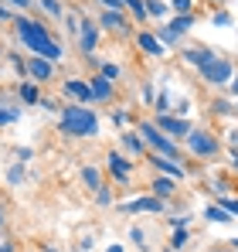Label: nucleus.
Returning <instances> with one entry per match:
<instances>
[{
    "label": "nucleus",
    "mask_w": 238,
    "mask_h": 252,
    "mask_svg": "<svg viewBox=\"0 0 238 252\" xmlns=\"http://www.w3.org/2000/svg\"><path fill=\"white\" fill-rule=\"evenodd\" d=\"M14 24H17V38L24 41V48H28L31 55H41V58H48V62H61V58H65L61 44L48 34L44 24L28 21V17H14Z\"/></svg>",
    "instance_id": "obj_1"
},
{
    "label": "nucleus",
    "mask_w": 238,
    "mask_h": 252,
    "mask_svg": "<svg viewBox=\"0 0 238 252\" xmlns=\"http://www.w3.org/2000/svg\"><path fill=\"white\" fill-rule=\"evenodd\" d=\"M61 133H68V136H95L99 133V120L82 102L79 106H65L61 109Z\"/></svg>",
    "instance_id": "obj_2"
},
{
    "label": "nucleus",
    "mask_w": 238,
    "mask_h": 252,
    "mask_svg": "<svg viewBox=\"0 0 238 252\" xmlns=\"http://www.w3.org/2000/svg\"><path fill=\"white\" fill-rule=\"evenodd\" d=\"M136 133H140V136H143V140H147V143H150L157 154L180 160V157H177V143H174V140H170V136H167V133H163L157 123H140V129H136Z\"/></svg>",
    "instance_id": "obj_3"
},
{
    "label": "nucleus",
    "mask_w": 238,
    "mask_h": 252,
    "mask_svg": "<svg viewBox=\"0 0 238 252\" xmlns=\"http://www.w3.org/2000/svg\"><path fill=\"white\" fill-rule=\"evenodd\" d=\"M201 79L208 85H228L235 79V65L228 58H211L208 65H201Z\"/></svg>",
    "instance_id": "obj_4"
},
{
    "label": "nucleus",
    "mask_w": 238,
    "mask_h": 252,
    "mask_svg": "<svg viewBox=\"0 0 238 252\" xmlns=\"http://www.w3.org/2000/svg\"><path fill=\"white\" fill-rule=\"evenodd\" d=\"M184 140H187V150L198 154V157H214V154H218V140H214L208 129H191Z\"/></svg>",
    "instance_id": "obj_5"
},
{
    "label": "nucleus",
    "mask_w": 238,
    "mask_h": 252,
    "mask_svg": "<svg viewBox=\"0 0 238 252\" xmlns=\"http://www.w3.org/2000/svg\"><path fill=\"white\" fill-rule=\"evenodd\" d=\"M95 44H99V24L82 21V24H79V48H82V55H89V58H92Z\"/></svg>",
    "instance_id": "obj_6"
},
{
    "label": "nucleus",
    "mask_w": 238,
    "mask_h": 252,
    "mask_svg": "<svg viewBox=\"0 0 238 252\" xmlns=\"http://www.w3.org/2000/svg\"><path fill=\"white\" fill-rule=\"evenodd\" d=\"M28 75H31L34 82H48V79L55 75V62H48V58H41V55H31V62H28Z\"/></svg>",
    "instance_id": "obj_7"
},
{
    "label": "nucleus",
    "mask_w": 238,
    "mask_h": 252,
    "mask_svg": "<svg viewBox=\"0 0 238 252\" xmlns=\"http://www.w3.org/2000/svg\"><path fill=\"white\" fill-rule=\"evenodd\" d=\"M150 164H157V167L163 170L167 177H174V181H184V177H187V170L180 167V160H174V157H163V154H153V157H150Z\"/></svg>",
    "instance_id": "obj_8"
},
{
    "label": "nucleus",
    "mask_w": 238,
    "mask_h": 252,
    "mask_svg": "<svg viewBox=\"0 0 238 252\" xmlns=\"http://www.w3.org/2000/svg\"><path fill=\"white\" fill-rule=\"evenodd\" d=\"M99 24H102L106 31H113V34H129V24H126V17H122V10H102V17H99Z\"/></svg>",
    "instance_id": "obj_9"
},
{
    "label": "nucleus",
    "mask_w": 238,
    "mask_h": 252,
    "mask_svg": "<svg viewBox=\"0 0 238 252\" xmlns=\"http://www.w3.org/2000/svg\"><path fill=\"white\" fill-rule=\"evenodd\" d=\"M157 123H160V129H163L167 136H187V133H191V123H187V120H174L170 113H160Z\"/></svg>",
    "instance_id": "obj_10"
},
{
    "label": "nucleus",
    "mask_w": 238,
    "mask_h": 252,
    "mask_svg": "<svg viewBox=\"0 0 238 252\" xmlns=\"http://www.w3.org/2000/svg\"><path fill=\"white\" fill-rule=\"evenodd\" d=\"M119 211L133 215V211H163V198H133L126 205H119Z\"/></svg>",
    "instance_id": "obj_11"
},
{
    "label": "nucleus",
    "mask_w": 238,
    "mask_h": 252,
    "mask_svg": "<svg viewBox=\"0 0 238 252\" xmlns=\"http://www.w3.org/2000/svg\"><path fill=\"white\" fill-rule=\"evenodd\" d=\"M89 89H92V102H106V99L113 95V79H106V75H95V79L89 82Z\"/></svg>",
    "instance_id": "obj_12"
},
{
    "label": "nucleus",
    "mask_w": 238,
    "mask_h": 252,
    "mask_svg": "<svg viewBox=\"0 0 238 252\" xmlns=\"http://www.w3.org/2000/svg\"><path fill=\"white\" fill-rule=\"evenodd\" d=\"M65 92H68L75 102H92V89H89V82H82V79H68V82H65Z\"/></svg>",
    "instance_id": "obj_13"
},
{
    "label": "nucleus",
    "mask_w": 238,
    "mask_h": 252,
    "mask_svg": "<svg viewBox=\"0 0 238 252\" xmlns=\"http://www.w3.org/2000/svg\"><path fill=\"white\" fill-rule=\"evenodd\" d=\"M136 44H140L147 55H163V41H160L157 34H147V31H140V34H136Z\"/></svg>",
    "instance_id": "obj_14"
},
{
    "label": "nucleus",
    "mask_w": 238,
    "mask_h": 252,
    "mask_svg": "<svg viewBox=\"0 0 238 252\" xmlns=\"http://www.w3.org/2000/svg\"><path fill=\"white\" fill-rule=\"evenodd\" d=\"M211 58H214V51H211V48H187V51H184V62H187V65H208V62H211Z\"/></svg>",
    "instance_id": "obj_15"
},
{
    "label": "nucleus",
    "mask_w": 238,
    "mask_h": 252,
    "mask_svg": "<svg viewBox=\"0 0 238 252\" xmlns=\"http://www.w3.org/2000/svg\"><path fill=\"white\" fill-rule=\"evenodd\" d=\"M109 174L119 177V181H126V177H129V160H126V157H119L116 150L109 154Z\"/></svg>",
    "instance_id": "obj_16"
},
{
    "label": "nucleus",
    "mask_w": 238,
    "mask_h": 252,
    "mask_svg": "<svg viewBox=\"0 0 238 252\" xmlns=\"http://www.w3.org/2000/svg\"><path fill=\"white\" fill-rule=\"evenodd\" d=\"M17 120H21V109H17V102H7V99H0V126L17 123Z\"/></svg>",
    "instance_id": "obj_17"
},
{
    "label": "nucleus",
    "mask_w": 238,
    "mask_h": 252,
    "mask_svg": "<svg viewBox=\"0 0 238 252\" xmlns=\"http://www.w3.org/2000/svg\"><path fill=\"white\" fill-rule=\"evenodd\" d=\"M167 28H170V31H174V34L180 38V34H187V31L194 28V17H191V14H177V17H174V21H170Z\"/></svg>",
    "instance_id": "obj_18"
},
{
    "label": "nucleus",
    "mask_w": 238,
    "mask_h": 252,
    "mask_svg": "<svg viewBox=\"0 0 238 252\" xmlns=\"http://www.w3.org/2000/svg\"><path fill=\"white\" fill-rule=\"evenodd\" d=\"M153 194L157 198H170L174 194V177H157L153 181Z\"/></svg>",
    "instance_id": "obj_19"
},
{
    "label": "nucleus",
    "mask_w": 238,
    "mask_h": 252,
    "mask_svg": "<svg viewBox=\"0 0 238 252\" xmlns=\"http://www.w3.org/2000/svg\"><path fill=\"white\" fill-rule=\"evenodd\" d=\"M82 181H85L92 191H99V188H102V174H99L95 167H82Z\"/></svg>",
    "instance_id": "obj_20"
},
{
    "label": "nucleus",
    "mask_w": 238,
    "mask_h": 252,
    "mask_svg": "<svg viewBox=\"0 0 238 252\" xmlns=\"http://www.w3.org/2000/svg\"><path fill=\"white\" fill-rule=\"evenodd\" d=\"M21 99H24L28 106H34V102H38V85H34V82H24V85H21Z\"/></svg>",
    "instance_id": "obj_21"
},
{
    "label": "nucleus",
    "mask_w": 238,
    "mask_h": 252,
    "mask_svg": "<svg viewBox=\"0 0 238 252\" xmlns=\"http://www.w3.org/2000/svg\"><path fill=\"white\" fill-rule=\"evenodd\" d=\"M170 10V3H163V0H147V14L150 17H163Z\"/></svg>",
    "instance_id": "obj_22"
},
{
    "label": "nucleus",
    "mask_w": 238,
    "mask_h": 252,
    "mask_svg": "<svg viewBox=\"0 0 238 252\" xmlns=\"http://www.w3.org/2000/svg\"><path fill=\"white\" fill-rule=\"evenodd\" d=\"M204 218H208V221H218V225H221V221H228V211L221 208V205H211V208L204 211Z\"/></svg>",
    "instance_id": "obj_23"
},
{
    "label": "nucleus",
    "mask_w": 238,
    "mask_h": 252,
    "mask_svg": "<svg viewBox=\"0 0 238 252\" xmlns=\"http://www.w3.org/2000/svg\"><path fill=\"white\" fill-rule=\"evenodd\" d=\"M122 143H126V150H133V154H140V150H143L140 133H122Z\"/></svg>",
    "instance_id": "obj_24"
},
{
    "label": "nucleus",
    "mask_w": 238,
    "mask_h": 252,
    "mask_svg": "<svg viewBox=\"0 0 238 252\" xmlns=\"http://www.w3.org/2000/svg\"><path fill=\"white\" fill-rule=\"evenodd\" d=\"M126 7L133 10L136 21H147V0H126Z\"/></svg>",
    "instance_id": "obj_25"
},
{
    "label": "nucleus",
    "mask_w": 238,
    "mask_h": 252,
    "mask_svg": "<svg viewBox=\"0 0 238 252\" xmlns=\"http://www.w3.org/2000/svg\"><path fill=\"white\" fill-rule=\"evenodd\" d=\"M38 3L48 10V14H51V17H65V7H61L58 0H38Z\"/></svg>",
    "instance_id": "obj_26"
},
{
    "label": "nucleus",
    "mask_w": 238,
    "mask_h": 252,
    "mask_svg": "<svg viewBox=\"0 0 238 252\" xmlns=\"http://www.w3.org/2000/svg\"><path fill=\"white\" fill-rule=\"evenodd\" d=\"M218 205L228 211V215H238V198H228V194H221V198H218Z\"/></svg>",
    "instance_id": "obj_27"
},
{
    "label": "nucleus",
    "mask_w": 238,
    "mask_h": 252,
    "mask_svg": "<svg viewBox=\"0 0 238 252\" xmlns=\"http://www.w3.org/2000/svg\"><path fill=\"white\" fill-rule=\"evenodd\" d=\"M191 3L194 0H170V10L174 14H191Z\"/></svg>",
    "instance_id": "obj_28"
},
{
    "label": "nucleus",
    "mask_w": 238,
    "mask_h": 252,
    "mask_svg": "<svg viewBox=\"0 0 238 252\" xmlns=\"http://www.w3.org/2000/svg\"><path fill=\"white\" fill-rule=\"evenodd\" d=\"M157 38H160L163 44H177V41H180V38H177V34H174L170 28H160V31H157Z\"/></svg>",
    "instance_id": "obj_29"
},
{
    "label": "nucleus",
    "mask_w": 238,
    "mask_h": 252,
    "mask_svg": "<svg viewBox=\"0 0 238 252\" xmlns=\"http://www.w3.org/2000/svg\"><path fill=\"white\" fill-rule=\"evenodd\" d=\"M211 21H214L218 28H232V14H225V10H218V14H214Z\"/></svg>",
    "instance_id": "obj_30"
},
{
    "label": "nucleus",
    "mask_w": 238,
    "mask_h": 252,
    "mask_svg": "<svg viewBox=\"0 0 238 252\" xmlns=\"http://www.w3.org/2000/svg\"><path fill=\"white\" fill-rule=\"evenodd\" d=\"M184 242H187V228H177V232H174V242H170V246H174V249H180Z\"/></svg>",
    "instance_id": "obj_31"
},
{
    "label": "nucleus",
    "mask_w": 238,
    "mask_h": 252,
    "mask_svg": "<svg viewBox=\"0 0 238 252\" xmlns=\"http://www.w3.org/2000/svg\"><path fill=\"white\" fill-rule=\"evenodd\" d=\"M7 181H10V184H21V181H24V167H14L7 174Z\"/></svg>",
    "instance_id": "obj_32"
},
{
    "label": "nucleus",
    "mask_w": 238,
    "mask_h": 252,
    "mask_svg": "<svg viewBox=\"0 0 238 252\" xmlns=\"http://www.w3.org/2000/svg\"><path fill=\"white\" fill-rule=\"evenodd\" d=\"M99 3H102L106 10H122V7H126V0H99Z\"/></svg>",
    "instance_id": "obj_33"
},
{
    "label": "nucleus",
    "mask_w": 238,
    "mask_h": 252,
    "mask_svg": "<svg viewBox=\"0 0 238 252\" xmlns=\"http://www.w3.org/2000/svg\"><path fill=\"white\" fill-rule=\"evenodd\" d=\"M102 75H106V79H119V65H113V62L102 65Z\"/></svg>",
    "instance_id": "obj_34"
},
{
    "label": "nucleus",
    "mask_w": 238,
    "mask_h": 252,
    "mask_svg": "<svg viewBox=\"0 0 238 252\" xmlns=\"http://www.w3.org/2000/svg\"><path fill=\"white\" fill-rule=\"evenodd\" d=\"M95 201H99V205H109V201H113V194H109V188H99V194H95Z\"/></svg>",
    "instance_id": "obj_35"
},
{
    "label": "nucleus",
    "mask_w": 238,
    "mask_h": 252,
    "mask_svg": "<svg viewBox=\"0 0 238 252\" xmlns=\"http://www.w3.org/2000/svg\"><path fill=\"white\" fill-rule=\"evenodd\" d=\"M113 123H116V126H126V123H129V113L116 109V113H113Z\"/></svg>",
    "instance_id": "obj_36"
},
{
    "label": "nucleus",
    "mask_w": 238,
    "mask_h": 252,
    "mask_svg": "<svg viewBox=\"0 0 238 252\" xmlns=\"http://www.w3.org/2000/svg\"><path fill=\"white\" fill-rule=\"evenodd\" d=\"M214 113H221V116H225V113H232V106H228L225 99H218V102H214Z\"/></svg>",
    "instance_id": "obj_37"
},
{
    "label": "nucleus",
    "mask_w": 238,
    "mask_h": 252,
    "mask_svg": "<svg viewBox=\"0 0 238 252\" xmlns=\"http://www.w3.org/2000/svg\"><path fill=\"white\" fill-rule=\"evenodd\" d=\"M129 239H133L136 246H143V228H133V232H129ZM143 249H147V246H143Z\"/></svg>",
    "instance_id": "obj_38"
},
{
    "label": "nucleus",
    "mask_w": 238,
    "mask_h": 252,
    "mask_svg": "<svg viewBox=\"0 0 238 252\" xmlns=\"http://www.w3.org/2000/svg\"><path fill=\"white\" fill-rule=\"evenodd\" d=\"M140 95H143V102H153V85L147 82V85H143V92H140Z\"/></svg>",
    "instance_id": "obj_39"
},
{
    "label": "nucleus",
    "mask_w": 238,
    "mask_h": 252,
    "mask_svg": "<svg viewBox=\"0 0 238 252\" xmlns=\"http://www.w3.org/2000/svg\"><path fill=\"white\" fill-rule=\"evenodd\" d=\"M10 3H14V7H21V10H24V7H31V3H34V0H10Z\"/></svg>",
    "instance_id": "obj_40"
},
{
    "label": "nucleus",
    "mask_w": 238,
    "mask_h": 252,
    "mask_svg": "<svg viewBox=\"0 0 238 252\" xmlns=\"http://www.w3.org/2000/svg\"><path fill=\"white\" fill-rule=\"evenodd\" d=\"M10 17H14V14H10L7 7H0V21H10Z\"/></svg>",
    "instance_id": "obj_41"
},
{
    "label": "nucleus",
    "mask_w": 238,
    "mask_h": 252,
    "mask_svg": "<svg viewBox=\"0 0 238 252\" xmlns=\"http://www.w3.org/2000/svg\"><path fill=\"white\" fill-rule=\"evenodd\" d=\"M228 85H232V92H235V95H238V75H235V79H232V82H228Z\"/></svg>",
    "instance_id": "obj_42"
},
{
    "label": "nucleus",
    "mask_w": 238,
    "mask_h": 252,
    "mask_svg": "<svg viewBox=\"0 0 238 252\" xmlns=\"http://www.w3.org/2000/svg\"><path fill=\"white\" fill-rule=\"evenodd\" d=\"M106 252H122V246H119V242H116V246H109V249H106Z\"/></svg>",
    "instance_id": "obj_43"
},
{
    "label": "nucleus",
    "mask_w": 238,
    "mask_h": 252,
    "mask_svg": "<svg viewBox=\"0 0 238 252\" xmlns=\"http://www.w3.org/2000/svg\"><path fill=\"white\" fill-rule=\"evenodd\" d=\"M0 252H10V246H7V242H0Z\"/></svg>",
    "instance_id": "obj_44"
},
{
    "label": "nucleus",
    "mask_w": 238,
    "mask_h": 252,
    "mask_svg": "<svg viewBox=\"0 0 238 252\" xmlns=\"http://www.w3.org/2000/svg\"><path fill=\"white\" fill-rule=\"evenodd\" d=\"M232 167H235V170H238V154H235V157H232Z\"/></svg>",
    "instance_id": "obj_45"
},
{
    "label": "nucleus",
    "mask_w": 238,
    "mask_h": 252,
    "mask_svg": "<svg viewBox=\"0 0 238 252\" xmlns=\"http://www.w3.org/2000/svg\"><path fill=\"white\" fill-rule=\"evenodd\" d=\"M228 246H235V252H238V239H232V242H228Z\"/></svg>",
    "instance_id": "obj_46"
},
{
    "label": "nucleus",
    "mask_w": 238,
    "mask_h": 252,
    "mask_svg": "<svg viewBox=\"0 0 238 252\" xmlns=\"http://www.w3.org/2000/svg\"><path fill=\"white\" fill-rule=\"evenodd\" d=\"M41 252H58V249H51V246H44V249H41Z\"/></svg>",
    "instance_id": "obj_47"
},
{
    "label": "nucleus",
    "mask_w": 238,
    "mask_h": 252,
    "mask_svg": "<svg viewBox=\"0 0 238 252\" xmlns=\"http://www.w3.org/2000/svg\"><path fill=\"white\" fill-rule=\"evenodd\" d=\"M214 252H235V249H214Z\"/></svg>",
    "instance_id": "obj_48"
},
{
    "label": "nucleus",
    "mask_w": 238,
    "mask_h": 252,
    "mask_svg": "<svg viewBox=\"0 0 238 252\" xmlns=\"http://www.w3.org/2000/svg\"><path fill=\"white\" fill-rule=\"evenodd\" d=\"M0 225H3V211H0Z\"/></svg>",
    "instance_id": "obj_49"
}]
</instances>
